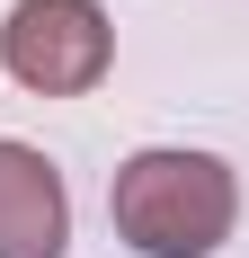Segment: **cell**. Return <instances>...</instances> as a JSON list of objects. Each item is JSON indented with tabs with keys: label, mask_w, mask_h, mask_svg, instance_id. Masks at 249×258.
Listing matches in <instances>:
<instances>
[{
	"label": "cell",
	"mask_w": 249,
	"mask_h": 258,
	"mask_svg": "<svg viewBox=\"0 0 249 258\" xmlns=\"http://www.w3.org/2000/svg\"><path fill=\"white\" fill-rule=\"evenodd\" d=\"M72 196L36 143H0V258H63Z\"/></svg>",
	"instance_id": "obj_3"
},
{
	"label": "cell",
	"mask_w": 249,
	"mask_h": 258,
	"mask_svg": "<svg viewBox=\"0 0 249 258\" xmlns=\"http://www.w3.org/2000/svg\"><path fill=\"white\" fill-rule=\"evenodd\" d=\"M107 214L116 240H134L143 258H214L240 223V178L214 152H134L107 178Z\"/></svg>",
	"instance_id": "obj_1"
},
{
	"label": "cell",
	"mask_w": 249,
	"mask_h": 258,
	"mask_svg": "<svg viewBox=\"0 0 249 258\" xmlns=\"http://www.w3.org/2000/svg\"><path fill=\"white\" fill-rule=\"evenodd\" d=\"M0 62L36 98H80L116 62V27H107L98 0H18L0 27Z\"/></svg>",
	"instance_id": "obj_2"
}]
</instances>
